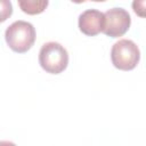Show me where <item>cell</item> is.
I'll return each instance as SVG.
<instances>
[{
    "mask_svg": "<svg viewBox=\"0 0 146 146\" xmlns=\"http://www.w3.org/2000/svg\"><path fill=\"white\" fill-rule=\"evenodd\" d=\"M5 39L13 51L23 54L30 50L34 44L35 29L29 22L16 21L7 27Z\"/></svg>",
    "mask_w": 146,
    "mask_h": 146,
    "instance_id": "obj_1",
    "label": "cell"
},
{
    "mask_svg": "<svg viewBox=\"0 0 146 146\" xmlns=\"http://www.w3.org/2000/svg\"><path fill=\"white\" fill-rule=\"evenodd\" d=\"M39 64L47 73L59 74L68 65L67 50L58 42H47L39 51Z\"/></svg>",
    "mask_w": 146,
    "mask_h": 146,
    "instance_id": "obj_2",
    "label": "cell"
},
{
    "mask_svg": "<svg viewBox=\"0 0 146 146\" xmlns=\"http://www.w3.org/2000/svg\"><path fill=\"white\" fill-rule=\"evenodd\" d=\"M111 59L114 67L121 71L133 70L140 59L138 46L128 39H121L115 42L111 50Z\"/></svg>",
    "mask_w": 146,
    "mask_h": 146,
    "instance_id": "obj_3",
    "label": "cell"
},
{
    "mask_svg": "<svg viewBox=\"0 0 146 146\" xmlns=\"http://www.w3.org/2000/svg\"><path fill=\"white\" fill-rule=\"evenodd\" d=\"M131 18L123 8H112L105 13V23L103 33L111 38L122 36L130 27Z\"/></svg>",
    "mask_w": 146,
    "mask_h": 146,
    "instance_id": "obj_4",
    "label": "cell"
},
{
    "mask_svg": "<svg viewBox=\"0 0 146 146\" xmlns=\"http://www.w3.org/2000/svg\"><path fill=\"white\" fill-rule=\"evenodd\" d=\"M105 14L97 9H87L79 16V29L88 36H94L103 32Z\"/></svg>",
    "mask_w": 146,
    "mask_h": 146,
    "instance_id": "obj_5",
    "label": "cell"
},
{
    "mask_svg": "<svg viewBox=\"0 0 146 146\" xmlns=\"http://www.w3.org/2000/svg\"><path fill=\"white\" fill-rule=\"evenodd\" d=\"M47 0H19L18 6L27 15L41 14L48 6Z\"/></svg>",
    "mask_w": 146,
    "mask_h": 146,
    "instance_id": "obj_6",
    "label": "cell"
},
{
    "mask_svg": "<svg viewBox=\"0 0 146 146\" xmlns=\"http://www.w3.org/2000/svg\"><path fill=\"white\" fill-rule=\"evenodd\" d=\"M132 9L137 16L146 18V0H135L132 2Z\"/></svg>",
    "mask_w": 146,
    "mask_h": 146,
    "instance_id": "obj_7",
    "label": "cell"
},
{
    "mask_svg": "<svg viewBox=\"0 0 146 146\" xmlns=\"http://www.w3.org/2000/svg\"><path fill=\"white\" fill-rule=\"evenodd\" d=\"M1 22H5L13 13V7L10 1H1Z\"/></svg>",
    "mask_w": 146,
    "mask_h": 146,
    "instance_id": "obj_8",
    "label": "cell"
},
{
    "mask_svg": "<svg viewBox=\"0 0 146 146\" xmlns=\"http://www.w3.org/2000/svg\"><path fill=\"white\" fill-rule=\"evenodd\" d=\"M0 146H16L14 143L11 141H7V140H2L0 141Z\"/></svg>",
    "mask_w": 146,
    "mask_h": 146,
    "instance_id": "obj_9",
    "label": "cell"
}]
</instances>
